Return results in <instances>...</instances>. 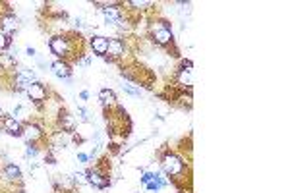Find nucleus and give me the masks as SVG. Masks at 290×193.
<instances>
[{
    "instance_id": "20",
    "label": "nucleus",
    "mask_w": 290,
    "mask_h": 193,
    "mask_svg": "<svg viewBox=\"0 0 290 193\" xmlns=\"http://www.w3.org/2000/svg\"><path fill=\"white\" fill-rule=\"evenodd\" d=\"M124 91H126V93H130V95H134V96H140V95H141V89H140V87L124 85Z\"/></svg>"
},
{
    "instance_id": "23",
    "label": "nucleus",
    "mask_w": 290,
    "mask_h": 193,
    "mask_svg": "<svg viewBox=\"0 0 290 193\" xmlns=\"http://www.w3.org/2000/svg\"><path fill=\"white\" fill-rule=\"evenodd\" d=\"M45 162H49V164H56V159H54V155L51 153V151L47 153V157H45Z\"/></svg>"
},
{
    "instance_id": "18",
    "label": "nucleus",
    "mask_w": 290,
    "mask_h": 193,
    "mask_svg": "<svg viewBox=\"0 0 290 193\" xmlns=\"http://www.w3.org/2000/svg\"><path fill=\"white\" fill-rule=\"evenodd\" d=\"M37 155H39L37 143H27V147H25V157H27V159H33V157H37Z\"/></svg>"
},
{
    "instance_id": "10",
    "label": "nucleus",
    "mask_w": 290,
    "mask_h": 193,
    "mask_svg": "<svg viewBox=\"0 0 290 193\" xmlns=\"http://www.w3.org/2000/svg\"><path fill=\"white\" fill-rule=\"evenodd\" d=\"M23 137L27 139V143H37L39 139L45 137V131L35 122H23Z\"/></svg>"
},
{
    "instance_id": "2",
    "label": "nucleus",
    "mask_w": 290,
    "mask_h": 193,
    "mask_svg": "<svg viewBox=\"0 0 290 193\" xmlns=\"http://www.w3.org/2000/svg\"><path fill=\"white\" fill-rule=\"evenodd\" d=\"M161 168L162 174L169 178V182L178 183L182 182L186 185V180H190V174H188V162L184 161L180 155L172 153V151H164L161 157Z\"/></svg>"
},
{
    "instance_id": "27",
    "label": "nucleus",
    "mask_w": 290,
    "mask_h": 193,
    "mask_svg": "<svg viewBox=\"0 0 290 193\" xmlns=\"http://www.w3.org/2000/svg\"><path fill=\"white\" fill-rule=\"evenodd\" d=\"M2 116H4V114H2V110H0V120H2Z\"/></svg>"
},
{
    "instance_id": "16",
    "label": "nucleus",
    "mask_w": 290,
    "mask_h": 193,
    "mask_svg": "<svg viewBox=\"0 0 290 193\" xmlns=\"http://www.w3.org/2000/svg\"><path fill=\"white\" fill-rule=\"evenodd\" d=\"M178 105H182L186 108H192L193 105V95H192V89H186V91H180V95L176 99Z\"/></svg>"
},
{
    "instance_id": "21",
    "label": "nucleus",
    "mask_w": 290,
    "mask_h": 193,
    "mask_svg": "<svg viewBox=\"0 0 290 193\" xmlns=\"http://www.w3.org/2000/svg\"><path fill=\"white\" fill-rule=\"evenodd\" d=\"M153 178H155V172H145V174L141 176V183H149Z\"/></svg>"
},
{
    "instance_id": "19",
    "label": "nucleus",
    "mask_w": 290,
    "mask_h": 193,
    "mask_svg": "<svg viewBox=\"0 0 290 193\" xmlns=\"http://www.w3.org/2000/svg\"><path fill=\"white\" fill-rule=\"evenodd\" d=\"M20 74H22L23 77H27L29 81H37V75H35V72L29 70V68H20Z\"/></svg>"
},
{
    "instance_id": "5",
    "label": "nucleus",
    "mask_w": 290,
    "mask_h": 193,
    "mask_svg": "<svg viewBox=\"0 0 290 193\" xmlns=\"http://www.w3.org/2000/svg\"><path fill=\"white\" fill-rule=\"evenodd\" d=\"M86 176H87V183H91V185L97 187V189H107V187H110V178H108V174L97 170L95 166L89 168V170H86Z\"/></svg>"
},
{
    "instance_id": "12",
    "label": "nucleus",
    "mask_w": 290,
    "mask_h": 193,
    "mask_svg": "<svg viewBox=\"0 0 290 193\" xmlns=\"http://www.w3.org/2000/svg\"><path fill=\"white\" fill-rule=\"evenodd\" d=\"M89 49H91L97 56L105 58V56H107V49H108V37H103V35L91 37V39H89Z\"/></svg>"
},
{
    "instance_id": "1",
    "label": "nucleus",
    "mask_w": 290,
    "mask_h": 193,
    "mask_svg": "<svg viewBox=\"0 0 290 193\" xmlns=\"http://www.w3.org/2000/svg\"><path fill=\"white\" fill-rule=\"evenodd\" d=\"M84 37L75 35V33H60L53 35L49 41L51 53L56 56V60H64L70 64V60H79L86 51H84Z\"/></svg>"
},
{
    "instance_id": "11",
    "label": "nucleus",
    "mask_w": 290,
    "mask_h": 193,
    "mask_svg": "<svg viewBox=\"0 0 290 193\" xmlns=\"http://www.w3.org/2000/svg\"><path fill=\"white\" fill-rule=\"evenodd\" d=\"M58 128L62 133H74L75 131V118L64 108L58 112Z\"/></svg>"
},
{
    "instance_id": "13",
    "label": "nucleus",
    "mask_w": 290,
    "mask_h": 193,
    "mask_svg": "<svg viewBox=\"0 0 290 193\" xmlns=\"http://www.w3.org/2000/svg\"><path fill=\"white\" fill-rule=\"evenodd\" d=\"M51 70L60 79H70L72 77V66L68 64V62H64V60H54L53 64H51Z\"/></svg>"
},
{
    "instance_id": "28",
    "label": "nucleus",
    "mask_w": 290,
    "mask_h": 193,
    "mask_svg": "<svg viewBox=\"0 0 290 193\" xmlns=\"http://www.w3.org/2000/svg\"><path fill=\"white\" fill-rule=\"evenodd\" d=\"M178 193H190V191H178Z\"/></svg>"
},
{
    "instance_id": "25",
    "label": "nucleus",
    "mask_w": 290,
    "mask_h": 193,
    "mask_svg": "<svg viewBox=\"0 0 290 193\" xmlns=\"http://www.w3.org/2000/svg\"><path fill=\"white\" fill-rule=\"evenodd\" d=\"M25 54H27V56H35V54H37V51H35L33 46H27V49H25Z\"/></svg>"
},
{
    "instance_id": "9",
    "label": "nucleus",
    "mask_w": 290,
    "mask_h": 193,
    "mask_svg": "<svg viewBox=\"0 0 290 193\" xmlns=\"http://www.w3.org/2000/svg\"><path fill=\"white\" fill-rule=\"evenodd\" d=\"M0 174L4 178V182L8 183H22L23 180V174L20 170V166H16L14 162H6L2 168H0Z\"/></svg>"
},
{
    "instance_id": "24",
    "label": "nucleus",
    "mask_w": 290,
    "mask_h": 193,
    "mask_svg": "<svg viewBox=\"0 0 290 193\" xmlns=\"http://www.w3.org/2000/svg\"><path fill=\"white\" fill-rule=\"evenodd\" d=\"M89 159H91V157H89V155H86V153H77V161H79V162H87Z\"/></svg>"
},
{
    "instance_id": "26",
    "label": "nucleus",
    "mask_w": 290,
    "mask_h": 193,
    "mask_svg": "<svg viewBox=\"0 0 290 193\" xmlns=\"http://www.w3.org/2000/svg\"><path fill=\"white\" fill-rule=\"evenodd\" d=\"M79 99H81V101H87V99H89V93H87V91H81V93H79Z\"/></svg>"
},
{
    "instance_id": "4",
    "label": "nucleus",
    "mask_w": 290,
    "mask_h": 193,
    "mask_svg": "<svg viewBox=\"0 0 290 193\" xmlns=\"http://www.w3.org/2000/svg\"><path fill=\"white\" fill-rule=\"evenodd\" d=\"M27 96H29V101H31L35 107H43V103L49 99V89H47V85L45 83H41V81H33L31 85L27 87Z\"/></svg>"
},
{
    "instance_id": "14",
    "label": "nucleus",
    "mask_w": 290,
    "mask_h": 193,
    "mask_svg": "<svg viewBox=\"0 0 290 193\" xmlns=\"http://www.w3.org/2000/svg\"><path fill=\"white\" fill-rule=\"evenodd\" d=\"M18 25H20V22H18V18H16L14 14L0 16V31H4L6 35H10L12 37V33L18 29Z\"/></svg>"
},
{
    "instance_id": "6",
    "label": "nucleus",
    "mask_w": 290,
    "mask_h": 193,
    "mask_svg": "<svg viewBox=\"0 0 290 193\" xmlns=\"http://www.w3.org/2000/svg\"><path fill=\"white\" fill-rule=\"evenodd\" d=\"M107 54L108 56H105V60H108V62H114V60H118V58H124V54H126V43H124L120 37L108 39Z\"/></svg>"
},
{
    "instance_id": "8",
    "label": "nucleus",
    "mask_w": 290,
    "mask_h": 193,
    "mask_svg": "<svg viewBox=\"0 0 290 193\" xmlns=\"http://www.w3.org/2000/svg\"><path fill=\"white\" fill-rule=\"evenodd\" d=\"M103 16L107 23H112V25H122V20H124V12L118 4H108V2H105L103 6Z\"/></svg>"
},
{
    "instance_id": "15",
    "label": "nucleus",
    "mask_w": 290,
    "mask_h": 193,
    "mask_svg": "<svg viewBox=\"0 0 290 193\" xmlns=\"http://www.w3.org/2000/svg\"><path fill=\"white\" fill-rule=\"evenodd\" d=\"M99 101L103 103L105 108L116 107V95H114L112 89H101V91H99Z\"/></svg>"
},
{
    "instance_id": "22",
    "label": "nucleus",
    "mask_w": 290,
    "mask_h": 193,
    "mask_svg": "<svg viewBox=\"0 0 290 193\" xmlns=\"http://www.w3.org/2000/svg\"><path fill=\"white\" fill-rule=\"evenodd\" d=\"M77 114H79V118L84 120V122H89V112H87L86 108H77Z\"/></svg>"
},
{
    "instance_id": "17",
    "label": "nucleus",
    "mask_w": 290,
    "mask_h": 193,
    "mask_svg": "<svg viewBox=\"0 0 290 193\" xmlns=\"http://www.w3.org/2000/svg\"><path fill=\"white\" fill-rule=\"evenodd\" d=\"M12 44V37L10 35H6L4 31H0V53H4L8 46Z\"/></svg>"
},
{
    "instance_id": "3",
    "label": "nucleus",
    "mask_w": 290,
    "mask_h": 193,
    "mask_svg": "<svg viewBox=\"0 0 290 193\" xmlns=\"http://www.w3.org/2000/svg\"><path fill=\"white\" fill-rule=\"evenodd\" d=\"M149 37L151 41L157 44V46H162V49H169L174 44V35H172V23L169 20H157L155 25L149 29Z\"/></svg>"
},
{
    "instance_id": "7",
    "label": "nucleus",
    "mask_w": 290,
    "mask_h": 193,
    "mask_svg": "<svg viewBox=\"0 0 290 193\" xmlns=\"http://www.w3.org/2000/svg\"><path fill=\"white\" fill-rule=\"evenodd\" d=\"M0 124H2L4 131H6V133H10L12 137H23V124L22 122H18L14 116L4 114L2 120H0Z\"/></svg>"
}]
</instances>
